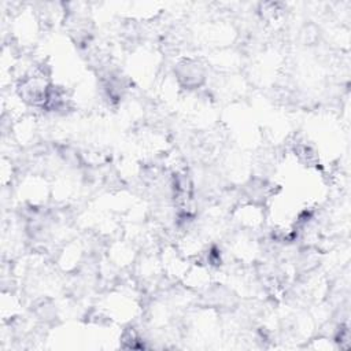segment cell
<instances>
[{"instance_id":"1","label":"cell","mask_w":351,"mask_h":351,"mask_svg":"<svg viewBox=\"0 0 351 351\" xmlns=\"http://www.w3.org/2000/svg\"><path fill=\"white\" fill-rule=\"evenodd\" d=\"M177 78L186 88H197L204 81V70L196 60L185 59L178 63Z\"/></svg>"}]
</instances>
